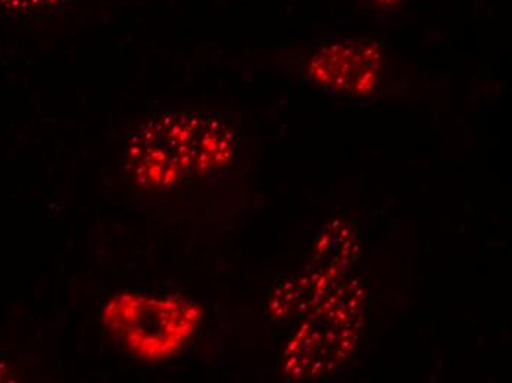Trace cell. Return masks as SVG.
I'll return each mask as SVG.
<instances>
[{
	"mask_svg": "<svg viewBox=\"0 0 512 383\" xmlns=\"http://www.w3.org/2000/svg\"><path fill=\"white\" fill-rule=\"evenodd\" d=\"M382 49L373 40L340 39L323 43L308 62L311 79L348 95H367L382 79Z\"/></svg>",
	"mask_w": 512,
	"mask_h": 383,
	"instance_id": "obj_4",
	"label": "cell"
},
{
	"mask_svg": "<svg viewBox=\"0 0 512 383\" xmlns=\"http://www.w3.org/2000/svg\"><path fill=\"white\" fill-rule=\"evenodd\" d=\"M370 5L377 9H390L399 2V0H367Z\"/></svg>",
	"mask_w": 512,
	"mask_h": 383,
	"instance_id": "obj_8",
	"label": "cell"
},
{
	"mask_svg": "<svg viewBox=\"0 0 512 383\" xmlns=\"http://www.w3.org/2000/svg\"><path fill=\"white\" fill-rule=\"evenodd\" d=\"M364 302L359 282L343 279L293 333L284 348L283 375L293 382L317 381L343 366L357 347Z\"/></svg>",
	"mask_w": 512,
	"mask_h": 383,
	"instance_id": "obj_2",
	"label": "cell"
},
{
	"mask_svg": "<svg viewBox=\"0 0 512 383\" xmlns=\"http://www.w3.org/2000/svg\"><path fill=\"white\" fill-rule=\"evenodd\" d=\"M65 0H0V6L21 14H37L58 8Z\"/></svg>",
	"mask_w": 512,
	"mask_h": 383,
	"instance_id": "obj_7",
	"label": "cell"
},
{
	"mask_svg": "<svg viewBox=\"0 0 512 383\" xmlns=\"http://www.w3.org/2000/svg\"><path fill=\"white\" fill-rule=\"evenodd\" d=\"M204 311L189 298L149 297L121 292L103 308L101 322L109 335L139 360H167L195 335Z\"/></svg>",
	"mask_w": 512,
	"mask_h": 383,
	"instance_id": "obj_3",
	"label": "cell"
},
{
	"mask_svg": "<svg viewBox=\"0 0 512 383\" xmlns=\"http://www.w3.org/2000/svg\"><path fill=\"white\" fill-rule=\"evenodd\" d=\"M359 252L357 230L345 220L327 224L317 236L307 267L320 273L343 277Z\"/></svg>",
	"mask_w": 512,
	"mask_h": 383,
	"instance_id": "obj_6",
	"label": "cell"
},
{
	"mask_svg": "<svg viewBox=\"0 0 512 383\" xmlns=\"http://www.w3.org/2000/svg\"><path fill=\"white\" fill-rule=\"evenodd\" d=\"M343 277L320 273L305 267L301 273L277 283L267 302L268 314L276 322L287 323L308 316L317 308Z\"/></svg>",
	"mask_w": 512,
	"mask_h": 383,
	"instance_id": "obj_5",
	"label": "cell"
},
{
	"mask_svg": "<svg viewBox=\"0 0 512 383\" xmlns=\"http://www.w3.org/2000/svg\"><path fill=\"white\" fill-rule=\"evenodd\" d=\"M6 376L8 373H6L5 366H0V381H6Z\"/></svg>",
	"mask_w": 512,
	"mask_h": 383,
	"instance_id": "obj_9",
	"label": "cell"
},
{
	"mask_svg": "<svg viewBox=\"0 0 512 383\" xmlns=\"http://www.w3.org/2000/svg\"><path fill=\"white\" fill-rule=\"evenodd\" d=\"M234 151L229 127L196 112H165L124 146L128 177L140 188L167 189L224 167Z\"/></svg>",
	"mask_w": 512,
	"mask_h": 383,
	"instance_id": "obj_1",
	"label": "cell"
}]
</instances>
